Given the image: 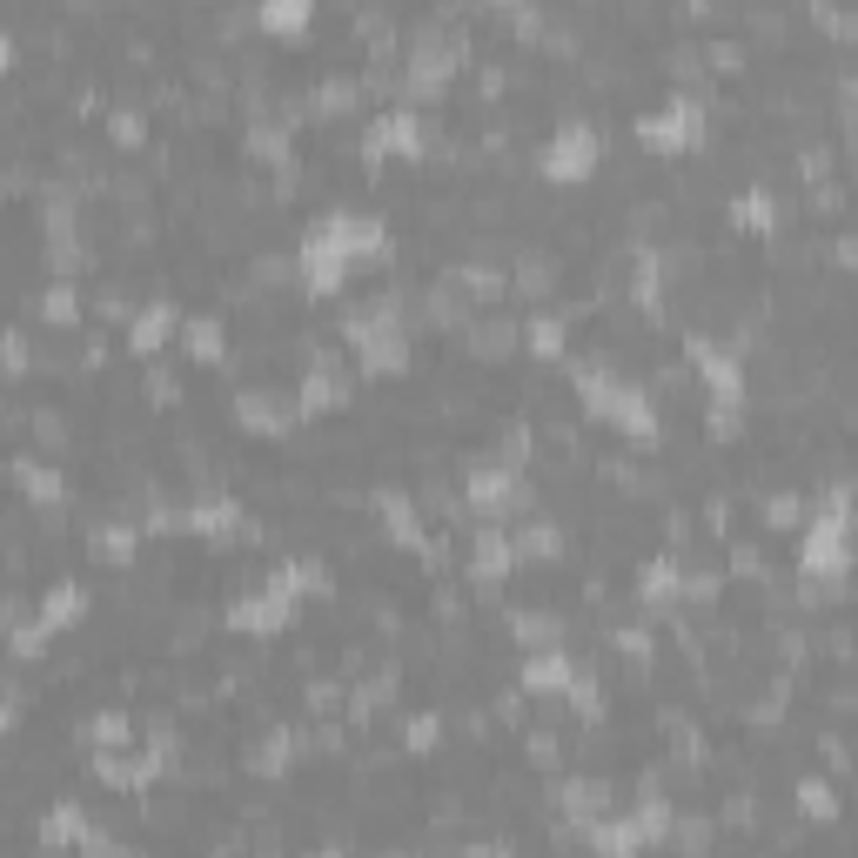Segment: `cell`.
<instances>
[{"instance_id": "obj_1", "label": "cell", "mask_w": 858, "mask_h": 858, "mask_svg": "<svg viewBox=\"0 0 858 858\" xmlns=\"http://www.w3.org/2000/svg\"><path fill=\"white\" fill-rule=\"evenodd\" d=\"M590 161H597V135H590L584 121H570L564 135L543 148V168H550V175H584Z\"/></svg>"}, {"instance_id": "obj_2", "label": "cell", "mask_w": 858, "mask_h": 858, "mask_svg": "<svg viewBox=\"0 0 858 858\" xmlns=\"http://www.w3.org/2000/svg\"><path fill=\"white\" fill-rule=\"evenodd\" d=\"M262 27L295 34V27H309V7H302V0H275V7H262Z\"/></svg>"}, {"instance_id": "obj_3", "label": "cell", "mask_w": 858, "mask_h": 858, "mask_svg": "<svg viewBox=\"0 0 858 858\" xmlns=\"http://www.w3.org/2000/svg\"><path fill=\"white\" fill-rule=\"evenodd\" d=\"M168 329H175V309H141V322H135V342L148 349V342H161Z\"/></svg>"}, {"instance_id": "obj_4", "label": "cell", "mask_w": 858, "mask_h": 858, "mask_svg": "<svg viewBox=\"0 0 858 858\" xmlns=\"http://www.w3.org/2000/svg\"><path fill=\"white\" fill-rule=\"evenodd\" d=\"M7 61H14V34H0V68H7Z\"/></svg>"}]
</instances>
